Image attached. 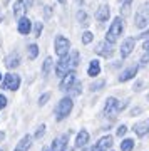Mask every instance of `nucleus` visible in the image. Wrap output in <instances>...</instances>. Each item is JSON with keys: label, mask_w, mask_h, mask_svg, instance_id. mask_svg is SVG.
Segmentation results:
<instances>
[{"label": "nucleus", "mask_w": 149, "mask_h": 151, "mask_svg": "<svg viewBox=\"0 0 149 151\" xmlns=\"http://www.w3.org/2000/svg\"><path fill=\"white\" fill-rule=\"evenodd\" d=\"M87 143H89V133L82 129L79 134L75 136V146H77V148H84Z\"/></svg>", "instance_id": "obj_19"}, {"label": "nucleus", "mask_w": 149, "mask_h": 151, "mask_svg": "<svg viewBox=\"0 0 149 151\" xmlns=\"http://www.w3.org/2000/svg\"><path fill=\"white\" fill-rule=\"evenodd\" d=\"M49 99H50V92H45V94H42V96H40V99H39V104H40V106H44V104L47 103Z\"/></svg>", "instance_id": "obj_30"}, {"label": "nucleus", "mask_w": 149, "mask_h": 151, "mask_svg": "<svg viewBox=\"0 0 149 151\" xmlns=\"http://www.w3.org/2000/svg\"><path fill=\"white\" fill-rule=\"evenodd\" d=\"M109 14H111L109 7H107V5H101V7H99V10L96 12V19L99 22H106L107 19H109Z\"/></svg>", "instance_id": "obj_20"}, {"label": "nucleus", "mask_w": 149, "mask_h": 151, "mask_svg": "<svg viewBox=\"0 0 149 151\" xmlns=\"http://www.w3.org/2000/svg\"><path fill=\"white\" fill-rule=\"evenodd\" d=\"M92 39H94V35H92L91 32H84V34H82V42H84V44H91Z\"/></svg>", "instance_id": "obj_28"}, {"label": "nucleus", "mask_w": 149, "mask_h": 151, "mask_svg": "<svg viewBox=\"0 0 149 151\" xmlns=\"http://www.w3.org/2000/svg\"><path fill=\"white\" fill-rule=\"evenodd\" d=\"M27 50H29V59H35L39 54V47H37V44H30L29 47H27Z\"/></svg>", "instance_id": "obj_23"}, {"label": "nucleus", "mask_w": 149, "mask_h": 151, "mask_svg": "<svg viewBox=\"0 0 149 151\" xmlns=\"http://www.w3.org/2000/svg\"><path fill=\"white\" fill-rule=\"evenodd\" d=\"M148 35H149V29H148V30H146V32H143V34H141V35H139V37H148Z\"/></svg>", "instance_id": "obj_40"}, {"label": "nucleus", "mask_w": 149, "mask_h": 151, "mask_svg": "<svg viewBox=\"0 0 149 151\" xmlns=\"http://www.w3.org/2000/svg\"><path fill=\"white\" fill-rule=\"evenodd\" d=\"M17 29H19V32H20L22 35H27V34L30 32V29H32V22H30V19L22 17L20 20H19V24H17Z\"/></svg>", "instance_id": "obj_10"}, {"label": "nucleus", "mask_w": 149, "mask_h": 151, "mask_svg": "<svg viewBox=\"0 0 149 151\" xmlns=\"http://www.w3.org/2000/svg\"><path fill=\"white\" fill-rule=\"evenodd\" d=\"M134 133L139 136V138H143L149 133V119L148 121H141V123H136L134 124Z\"/></svg>", "instance_id": "obj_13"}, {"label": "nucleus", "mask_w": 149, "mask_h": 151, "mask_svg": "<svg viewBox=\"0 0 149 151\" xmlns=\"http://www.w3.org/2000/svg\"><path fill=\"white\" fill-rule=\"evenodd\" d=\"M112 146V136L107 134V136H102L101 139L97 141V145L94 146L96 150H102V151H107L109 148Z\"/></svg>", "instance_id": "obj_15"}, {"label": "nucleus", "mask_w": 149, "mask_h": 151, "mask_svg": "<svg viewBox=\"0 0 149 151\" xmlns=\"http://www.w3.org/2000/svg\"><path fill=\"white\" fill-rule=\"evenodd\" d=\"M30 145H32V136L25 134L19 143H17V146H15V150L14 151H27L29 148H30Z\"/></svg>", "instance_id": "obj_17"}, {"label": "nucleus", "mask_w": 149, "mask_h": 151, "mask_svg": "<svg viewBox=\"0 0 149 151\" xmlns=\"http://www.w3.org/2000/svg\"><path fill=\"white\" fill-rule=\"evenodd\" d=\"M77 19H79V22H82V24H87V22H85V12L84 10L77 12Z\"/></svg>", "instance_id": "obj_33"}, {"label": "nucleus", "mask_w": 149, "mask_h": 151, "mask_svg": "<svg viewBox=\"0 0 149 151\" xmlns=\"http://www.w3.org/2000/svg\"><path fill=\"white\" fill-rule=\"evenodd\" d=\"M74 82H75V72L74 70H70L67 76H64L62 77V81H60V91H67V89H70V87L74 86Z\"/></svg>", "instance_id": "obj_9"}, {"label": "nucleus", "mask_w": 149, "mask_h": 151, "mask_svg": "<svg viewBox=\"0 0 149 151\" xmlns=\"http://www.w3.org/2000/svg\"><path fill=\"white\" fill-rule=\"evenodd\" d=\"M104 84H106V81H97L96 84H92V86H91V89H92V91H97V89L104 87Z\"/></svg>", "instance_id": "obj_32"}, {"label": "nucleus", "mask_w": 149, "mask_h": 151, "mask_svg": "<svg viewBox=\"0 0 149 151\" xmlns=\"http://www.w3.org/2000/svg\"><path fill=\"white\" fill-rule=\"evenodd\" d=\"M141 111H143L141 108H136V109H133V111H131V116H134V114H139Z\"/></svg>", "instance_id": "obj_37"}, {"label": "nucleus", "mask_w": 149, "mask_h": 151, "mask_svg": "<svg viewBox=\"0 0 149 151\" xmlns=\"http://www.w3.org/2000/svg\"><path fill=\"white\" fill-rule=\"evenodd\" d=\"M69 59H70V67H72V69H75V67L79 65V52H77V50H74V52L69 55Z\"/></svg>", "instance_id": "obj_24"}, {"label": "nucleus", "mask_w": 149, "mask_h": 151, "mask_svg": "<svg viewBox=\"0 0 149 151\" xmlns=\"http://www.w3.org/2000/svg\"><path fill=\"white\" fill-rule=\"evenodd\" d=\"M44 12H45V17H50V7H45V10H44Z\"/></svg>", "instance_id": "obj_38"}, {"label": "nucleus", "mask_w": 149, "mask_h": 151, "mask_svg": "<svg viewBox=\"0 0 149 151\" xmlns=\"http://www.w3.org/2000/svg\"><path fill=\"white\" fill-rule=\"evenodd\" d=\"M5 139V133H2V131H0V141H4Z\"/></svg>", "instance_id": "obj_41"}, {"label": "nucleus", "mask_w": 149, "mask_h": 151, "mask_svg": "<svg viewBox=\"0 0 149 151\" xmlns=\"http://www.w3.org/2000/svg\"><path fill=\"white\" fill-rule=\"evenodd\" d=\"M69 49H70L69 39H65L64 35H57V37H55V54H57L59 57L69 55Z\"/></svg>", "instance_id": "obj_4"}, {"label": "nucleus", "mask_w": 149, "mask_h": 151, "mask_svg": "<svg viewBox=\"0 0 149 151\" xmlns=\"http://www.w3.org/2000/svg\"><path fill=\"white\" fill-rule=\"evenodd\" d=\"M96 54L102 55V57H112V54H114V47H112L111 44H107L106 40L104 42H99L96 45Z\"/></svg>", "instance_id": "obj_7"}, {"label": "nucleus", "mask_w": 149, "mask_h": 151, "mask_svg": "<svg viewBox=\"0 0 149 151\" xmlns=\"http://www.w3.org/2000/svg\"><path fill=\"white\" fill-rule=\"evenodd\" d=\"M148 62H149V50L143 55V59H141V65H146Z\"/></svg>", "instance_id": "obj_35"}, {"label": "nucleus", "mask_w": 149, "mask_h": 151, "mask_svg": "<svg viewBox=\"0 0 149 151\" xmlns=\"http://www.w3.org/2000/svg\"><path fill=\"white\" fill-rule=\"evenodd\" d=\"M134 22H136V27L143 29L148 25L149 22V4H143V5L138 9L136 15H134Z\"/></svg>", "instance_id": "obj_3"}, {"label": "nucleus", "mask_w": 149, "mask_h": 151, "mask_svg": "<svg viewBox=\"0 0 149 151\" xmlns=\"http://www.w3.org/2000/svg\"><path fill=\"white\" fill-rule=\"evenodd\" d=\"M19 86H20V77L17 74H7L4 82H2V87L9 89V91H17Z\"/></svg>", "instance_id": "obj_6"}, {"label": "nucleus", "mask_w": 149, "mask_h": 151, "mask_svg": "<svg viewBox=\"0 0 149 151\" xmlns=\"http://www.w3.org/2000/svg\"><path fill=\"white\" fill-rule=\"evenodd\" d=\"M44 134H45V124H40V126L37 128V131H35V139L44 138Z\"/></svg>", "instance_id": "obj_27"}, {"label": "nucleus", "mask_w": 149, "mask_h": 151, "mask_svg": "<svg viewBox=\"0 0 149 151\" xmlns=\"http://www.w3.org/2000/svg\"><path fill=\"white\" fill-rule=\"evenodd\" d=\"M27 5H29V7L32 5V0H27Z\"/></svg>", "instance_id": "obj_42"}, {"label": "nucleus", "mask_w": 149, "mask_h": 151, "mask_svg": "<svg viewBox=\"0 0 149 151\" xmlns=\"http://www.w3.org/2000/svg\"><path fill=\"white\" fill-rule=\"evenodd\" d=\"M138 70H139V65H131L129 69H126L122 74L119 76V81H121V82H126V81H129V79H133L134 76L138 74Z\"/></svg>", "instance_id": "obj_16"}, {"label": "nucleus", "mask_w": 149, "mask_h": 151, "mask_svg": "<svg viewBox=\"0 0 149 151\" xmlns=\"http://www.w3.org/2000/svg\"><path fill=\"white\" fill-rule=\"evenodd\" d=\"M133 50H134V39L129 37V39H126L122 42V45H121V55H122V57H128Z\"/></svg>", "instance_id": "obj_14"}, {"label": "nucleus", "mask_w": 149, "mask_h": 151, "mask_svg": "<svg viewBox=\"0 0 149 151\" xmlns=\"http://www.w3.org/2000/svg\"><path fill=\"white\" fill-rule=\"evenodd\" d=\"M121 32H122V20H121V17H116L114 22L111 24V27H109V30H107L106 42L112 45V44L117 40V37L121 35Z\"/></svg>", "instance_id": "obj_2"}, {"label": "nucleus", "mask_w": 149, "mask_h": 151, "mask_svg": "<svg viewBox=\"0 0 149 151\" xmlns=\"http://www.w3.org/2000/svg\"><path fill=\"white\" fill-rule=\"evenodd\" d=\"M0 151H4V150H0Z\"/></svg>", "instance_id": "obj_47"}, {"label": "nucleus", "mask_w": 149, "mask_h": 151, "mask_svg": "<svg viewBox=\"0 0 149 151\" xmlns=\"http://www.w3.org/2000/svg\"><path fill=\"white\" fill-rule=\"evenodd\" d=\"M50 67H52V59L50 57H47V59L44 60V65H42V74L47 76L49 72H50Z\"/></svg>", "instance_id": "obj_25"}, {"label": "nucleus", "mask_w": 149, "mask_h": 151, "mask_svg": "<svg viewBox=\"0 0 149 151\" xmlns=\"http://www.w3.org/2000/svg\"><path fill=\"white\" fill-rule=\"evenodd\" d=\"M19 64H20V55H19V52H12V54H9L5 57V65L9 69H15V67H19Z\"/></svg>", "instance_id": "obj_12"}, {"label": "nucleus", "mask_w": 149, "mask_h": 151, "mask_svg": "<svg viewBox=\"0 0 149 151\" xmlns=\"http://www.w3.org/2000/svg\"><path fill=\"white\" fill-rule=\"evenodd\" d=\"M44 151H50V150H44Z\"/></svg>", "instance_id": "obj_45"}, {"label": "nucleus", "mask_w": 149, "mask_h": 151, "mask_svg": "<svg viewBox=\"0 0 149 151\" xmlns=\"http://www.w3.org/2000/svg\"><path fill=\"white\" fill-rule=\"evenodd\" d=\"M72 89V96H77V94H80V89H82V86H80V82H75L74 87H70Z\"/></svg>", "instance_id": "obj_31"}, {"label": "nucleus", "mask_w": 149, "mask_h": 151, "mask_svg": "<svg viewBox=\"0 0 149 151\" xmlns=\"http://www.w3.org/2000/svg\"><path fill=\"white\" fill-rule=\"evenodd\" d=\"M126 133H128V126H124V124H121V126L117 128V131H116V134L119 136V138H121V136H124Z\"/></svg>", "instance_id": "obj_29"}, {"label": "nucleus", "mask_w": 149, "mask_h": 151, "mask_svg": "<svg viewBox=\"0 0 149 151\" xmlns=\"http://www.w3.org/2000/svg\"><path fill=\"white\" fill-rule=\"evenodd\" d=\"M143 49H146V52H148V50H149V39H148V40H146V42H144Z\"/></svg>", "instance_id": "obj_39"}, {"label": "nucleus", "mask_w": 149, "mask_h": 151, "mask_svg": "<svg viewBox=\"0 0 149 151\" xmlns=\"http://www.w3.org/2000/svg\"><path fill=\"white\" fill-rule=\"evenodd\" d=\"M69 143V134H60L59 138H55L52 143V151H65Z\"/></svg>", "instance_id": "obj_8"}, {"label": "nucleus", "mask_w": 149, "mask_h": 151, "mask_svg": "<svg viewBox=\"0 0 149 151\" xmlns=\"http://www.w3.org/2000/svg\"><path fill=\"white\" fill-rule=\"evenodd\" d=\"M59 2H60V4H67V0H59Z\"/></svg>", "instance_id": "obj_43"}, {"label": "nucleus", "mask_w": 149, "mask_h": 151, "mask_svg": "<svg viewBox=\"0 0 149 151\" xmlns=\"http://www.w3.org/2000/svg\"><path fill=\"white\" fill-rule=\"evenodd\" d=\"M70 59L69 55H64V57H60V60L57 62V65H55V74L60 76V77H64V76H67L70 72Z\"/></svg>", "instance_id": "obj_5"}, {"label": "nucleus", "mask_w": 149, "mask_h": 151, "mask_svg": "<svg viewBox=\"0 0 149 151\" xmlns=\"http://www.w3.org/2000/svg\"><path fill=\"white\" fill-rule=\"evenodd\" d=\"M42 30H44L42 22H35V25H34V35H35V37H40Z\"/></svg>", "instance_id": "obj_26"}, {"label": "nucleus", "mask_w": 149, "mask_h": 151, "mask_svg": "<svg viewBox=\"0 0 149 151\" xmlns=\"http://www.w3.org/2000/svg\"><path fill=\"white\" fill-rule=\"evenodd\" d=\"M7 106V97L4 94H0V109H4Z\"/></svg>", "instance_id": "obj_34"}, {"label": "nucleus", "mask_w": 149, "mask_h": 151, "mask_svg": "<svg viewBox=\"0 0 149 151\" xmlns=\"http://www.w3.org/2000/svg\"><path fill=\"white\" fill-rule=\"evenodd\" d=\"M25 2L24 0H15V4H14V15L20 20L22 17H24V12H25Z\"/></svg>", "instance_id": "obj_18"}, {"label": "nucleus", "mask_w": 149, "mask_h": 151, "mask_svg": "<svg viewBox=\"0 0 149 151\" xmlns=\"http://www.w3.org/2000/svg\"><path fill=\"white\" fill-rule=\"evenodd\" d=\"M117 101L116 97H107V101H106V106H104V114L106 116H111V114L117 113Z\"/></svg>", "instance_id": "obj_11"}, {"label": "nucleus", "mask_w": 149, "mask_h": 151, "mask_svg": "<svg viewBox=\"0 0 149 151\" xmlns=\"http://www.w3.org/2000/svg\"><path fill=\"white\" fill-rule=\"evenodd\" d=\"M0 79H2V74H0Z\"/></svg>", "instance_id": "obj_46"}, {"label": "nucleus", "mask_w": 149, "mask_h": 151, "mask_svg": "<svg viewBox=\"0 0 149 151\" xmlns=\"http://www.w3.org/2000/svg\"><path fill=\"white\" fill-rule=\"evenodd\" d=\"M72 108H74L72 97H62V99L59 101V104L55 106V109H54V113H55V119H57V121H64V119L70 114Z\"/></svg>", "instance_id": "obj_1"}, {"label": "nucleus", "mask_w": 149, "mask_h": 151, "mask_svg": "<svg viewBox=\"0 0 149 151\" xmlns=\"http://www.w3.org/2000/svg\"><path fill=\"white\" fill-rule=\"evenodd\" d=\"M92 151H102V150H96V148H92Z\"/></svg>", "instance_id": "obj_44"}, {"label": "nucleus", "mask_w": 149, "mask_h": 151, "mask_svg": "<svg viewBox=\"0 0 149 151\" xmlns=\"http://www.w3.org/2000/svg\"><path fill=\"white\" fill-rule=\"evenodd\" d=\"M133 148H134V139L126 138V139L121 141V151H131Z\"/></svg>", "instance_id": "obj_22"}, {"label": "nucleus", "mask_w": 149, "mask_h": 151, "mask_svg": "<svg viewBox=\"0 0 149 151\" xmlns=\"http://www.w3.org/2000/svg\"><path fill=\"white\" fill-rule=\"evenodd\" d=\"M128 103H129V101H122V103H117V113H119V111H122V109L126 108V106H128Z\"/></svg>", "instance_id": "obj_36"}, {"label": "nucleus", "mask_w": 149, "mask_h": 151, "mask_svg": "<svg viewBox=\"0 0 149 151\" xmlns=\"http://www.w3.org/2000/svg\"><path fill=\"white\" fill-rule=\"evenodd\" d=\"M99 72H101V64H99V60H91V64H89V69H87V74L91 76V77H96V76H99Z\"/></svg>", "instance_id": "obj_21"}]
</instances>
